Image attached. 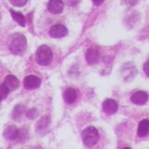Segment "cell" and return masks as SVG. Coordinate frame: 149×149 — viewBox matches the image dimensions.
<instances>
[{
	"mask_svg": "<svg viewBox=\"0 0 149 149\" xmlns=\"http://www.w3.org/2000/svg\"><path fill=\"white\" fill-rule=\"evenodd\" d=\"M130 100L133 102L134 104H137V105H143L148 100V95L146 92L144 91H136L135 93L132 95L130 97Z\"/></svg>",
	"mask_w": 149,
	"mask_h": 149,
	"instance_id": "obj_8",
	"label": "cell"
},
{
	"mask_svg": "<svg viewBox=\"0 0 149 149\" xmlns=\"http://www.w3.org/2000/svg\"><path fill=\"white\" fill-rule=\"evenodd\" d=\"M149 133V120L148 119H143L139 123L137 134L139 137H146Z\"/></svg>",
	"mask_w": 149,
	"mask_h": 149,
	"instance_id": "obj_10",
	"label": "cell"
},
{
	"mask_svg": "<svg viewBox=\"0 0 149 149\" xmlns=\"http://www.w3.org/2000/svg\"><path fill=\"white\" fill-rule=\"evenodd\" d=\"M67 34H68L67 28L62 24H56L51 27L49 30L50 36L54 37V38H61V37L65 36Z\"/></svg>",
	"mask_w": 149,
	"mask_h": 149,
	"instance_id": "obj_4",
	"label": "cell"
},
{
	"mask_svg": "<svg viewBox=\"0 0 149 149\" xmlns=\"http://www.w3.org/2000/svg\"><path fill=\"white\" fill-rule=\"evenodd\" d=\"M22 112H23V107L22 105H17L15 108H14L13 110V113H12V116H13V118L17 120L19 118H21V116L22 114Z\"/></svg>",
	"mask_w": 149,
	"mask_h": 149,
	"instance_id": "obj_15",
	"label": "cell"
},
{
	"mask_svg": "<svg viewBox=\"0 0 149 149\" xmlns=\"http://www.w3.org/2000/svg\"><path fill=\"white\" fill-rule=\"evenodd\" d=\"M86 60L90 64H94L99 60V52L94 49H90L86 52Z\"/></svg>",
	"mask_w": 149,
	"mask_h": 149,
	"instance_id": "obj_13",
	"label": "cell"
},
{
	"mask_svg": "<svg viewBox=\"0 0 149 149\" xmlns=\"http://www.w3.org/2000/svg\"><path fill=\"white\" fill-rule=\"evenodd\" d=\"M10 13H11V16H12L14 21L17 22L19 24H20L21 26H22V27L25 26V18L21 12H18V11L12 10V9H11Z\"/></svg>",
	"mask_w": 149,
	"mask_h": 149,
	"instance_id": "obj_14",
	"label": "cell"
},
{
	"mask_svg": "<svg viewBox=\"0 0 149 149\" xmlns=\"http://www.w3.org/2000/svg\"><path fill=\"white\" fill-rule=\"evenodd\" d=\"M79 2V0H66V3L69 6H74Z\"/></svg>",
	"mask_w": 149,
	"mask_h": 149,
	"instance_id": "obj_19",
	"label": "cell"
},
{
	"mask_svg": "<svg viewBox=\"0 0 149 149\" xmlns=\"http://www.w3.org/2000/svg\"><path fill=\"white\" fill-rule=\"evenodd\" d=\"M104 0H92V2L95 6H100V5H102V3H104Z\"/></svg>",
	"mask_w": 149,
	"mask_h": 149,
	"instance_id": "obj_20",
	"label": "cell"
},
{
	"mask_svg": "<svg viewBox=\"0 0 149 149\" xmlns=\"http://www.w3.org/2000/svg\"><path fill=\"white\" fill-rule=\"evenodd\" d=\"M118 109V102L113 99H107L102 104V110L107 115H114Z\"/></svg>",
	"mask_w": 149,
	"mask_h": 149,
	"instance_id": "obj_5",
	"label": "cell"
},
{
	"mask_svg": "<svg viewBox=\"0 0 149 149\" xmlns=\"http://www.w3.org/2000/svg\"><path fill=\"white\" fill-rule=\"evenodd\" d=\"M143 71H144V73L146 74V76L149 77V60L146 61V62L144 63V64H143Z\"/></svg>",
	"mask_w": 149,
	"mask_h": 149,
	"instance_id": "obj_18",
	"label": "cell"
},
{
	"mask_svg": "<svg viewBox=\"0 0 149 149\" xmlns=\"http://www.w3.org/2000/svg\"><path fill=\"white\" fill-rule=\"evenodd\" d=\"M4 85L7 87L9 91H13L17 90L19 86H20V81H19V79L16 77L9 74V76L6 77V78H5Z\"/></svg>",
	"mask_w": 149,
	"mask_h": 149,
	"instance_id": "obj_9",
	"label": "cell"
},
{
	"mask_svg": "<svg viewBox=\"0 0 149 149\" xmlns=\"http://www.w3.org/2000/svg\"><path fill=\"white\" fill-rule=\"evenodd\" d=\"M41 84L40 79L36 76H28L23 80V85L26 90H35L39 88Z\"/></svg>",
	"mask_w": 149,
	"mask_h": 149,
	"instance_id": "obj_6",
	"label": "cell"
},
{
	"mask_svg": "<svg viewBox=\"0 0 149 149\" xmlns=\"http://www.w3.org/2000/svg\"><path fill=\"white\" fill-rule=\"evenodd\" d=\"M13 6L16 7H23L27 3V0H9Z\"/></svg>",
	"mask_w": 149,
	"mask_h": 149,
	"instance_id": "obj_17",
	"label": "cell"
},
{
	"mask_svg": "<svg viewBox=\"0 0 149 149\" xmlns=\"http://www.w3.org/2000/svg\"><path fill=\"white\" fill-rule=\"evenodd\" d=\"M53 58L52 50L47 45L40 46L36 50V59L40 65H49Z\"/></svg>",
	"mask_w": 149,
	"mask_h": 149,
	"instance_id": "obj_2",
	"label": "cell"
},
{
	"mask_svg": "<svg viewBox=\"0 0 149 149\" xmlns=\"http://www.w3.org/2000/svg\"><path fill=\"white\" fill-rule=\"evenodd\" d=\"M9 91L7 88V87L4 85H0V102L5 100L7 98L8 94Z\"/></svg>",
	"mask_w": 149,
	"mask_h": 149,
	"instance_id": "obj_16",
	"label": "cell"
},
{
	"mask_svg": "<svg viewBox=\"0 0 149 149\" xmlns=\"http://www.w3.org/2000/svg\"><path fill=\"white\" fill-rule=\"evenodd\" d=\"M64 4L63 0H49L48 3L49 10L53 14H60L63 10Z\"/></svg>",
	"mask_w": 149,
	"mask_h": 149,
	"instance_id": "obj_7",
	"label": "cell"
},
{
	"mask_svg": "<svg viewBox=\"0 0 149 149\" xmlns=\"http://www.w3.org/2000/svg\"><path fill=\"white\" fill-rule=\"evenodd\" d=\"M77 91L73 88H68L63 92V99L65 102H67V104H73L77 100Z\"/></svg>",
	"mask_w": 149,
	"mask_h": 149,
	"instance_id": "obj_11",
	"label": "cell"
},
{
	"mask_svg": "<svg viewBox=\"0 0 149 149\" xmlns=\"http://www.w3.org/2000/svg\"><path fill=\"white\" fill-rule=\"evenodd\" d=\"M27 41L25 36L22 34H14L10 36L8 42V49L13 54L20 55L26 49Z\"/></svg>",
	"mask_w": 149,
	"mask_h": 149,
	"instance_id": "obj_1",
	"label": "cell"
},
{
	"mask_svg": "<svg viewBox=\"0 0 149 149\" xmlns=\"http://www.w3.org/2000/svg\"><path fill=\"white\" fill-rule=\"evenodd\" d=\"M19 136V130L15 126H8L4 130V137L8 140H15Z\"/></svg>",
	"mask_w": 149,
	"mask_h": 149,
	"instance_id": "obj_12",
	"label": "cell"
},
{
	"mask_svg": "<svg viewBox=\"0 0 149 149\" xmlns=\"http://www.w3.org/2000/svg\"><path fill=\"white\" fill-rule=\"evenodd\" d=\"M123 149H130V147H125V148H123Z\"/></svg>",
	"mask_w": 149,
	"mask_h": 149,
	"instance_id": "obj_21",
	"label": "cell"
},
{
	"mask_svg": "<svg viewBox=\"0 0 149 149\" xmlns=\"http://www.w3.org/2000/svg\"><path fill=\"white\" fill-rule=\"evenodd\" d=\"M83 143L88 147H92L99 141V132L96 128L90 126L86 128L82 132Z\"/></svg>",
	"mask_w": 149,
	"mask_h": 149,
	"instance_id": "obj_3",
	"label": "cell"
}]
</instances>
